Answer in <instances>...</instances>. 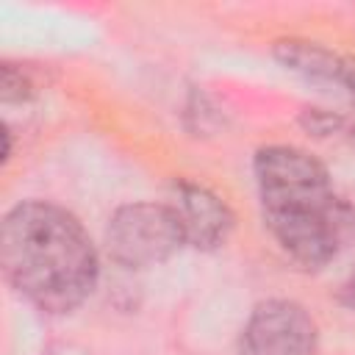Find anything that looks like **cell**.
<instances>
[{
  "instance_id": "cell-7",
  "label": "cell",
  "mask_w": 355,
  "mask_h": 355,
  "mask_svg": "<svg viewBox=\"0 0 355 355\" xmlns=\"http://www.w3.org/2000/svg\"><path fill=\"white\" fill-rule=\"evenodd\" d=\"M3 103H22L33 97V83L31 78L14 67V64H3Z\"/></svg>"
},
{
  "instance_id": "cell-2",
  "label": "cell",
  "mask_w": 355,
  "mask_h": 355,
  "mask_svg": "<svg viewBox=\"0 0 355 355\" xmlns=\"http://www.w3.org/2000/svg\"><path fill=\"white\" fill-rule=\"evenodd\" d=\"M0 263L6 280L44 313L83 305L100 275L97 250L80 219L42 200L19 202L6 214Z\"/></svg>"
},
{
  "instance_id": "cell-5",
  "label": "cell",
  "mask_w": 355,
  "mask_h": 355,
  "mask_svg": "<svg viewBox=\"0 0 355 355\" xmlns=\"http://www.w3.org/2000/svg\"><path fill=\"white\" fill-rule=\"evenodd\" d=\"M169 205L180 219L186 244L194 250H205V252L219 250L233 233L236 225L233 211L219 194H214L205 186L180 180L175 186V197Z\"/></svg>"
},
{
  "instance_id": "cell-4",
  "label": "cell",
  "mask_w": 355,
  "mask_h": 355,
  "mask_svg": "<svg viewBox=\"0 0 355 355\" xmlns=\"http://www.w3.org/2000/svg\"><path fill=\"white\" fill-rule=\"evenodd\" d=\"M241 355H319V333L311 313L294 300H266L250 313Z\"/></svg>"
},
{
  "instance_id": "cell-8",
  "label": "cell",
  "mask_w": 355,
  "mask_h": 355,
  "mask_svg": "<svg viewBox=\"0 0 355 355\" xmlns=\"http://www.w3.org/2000/svg\"><path fill=\"white\" fill-rule=\"evenodd\" d=\"M302 125H305V130H311V133H316V136H324V133H333V130L341 125V119H338L336 114H330V111L308 108V111L302 114Z\"/></svg>"
},
{
  "instance_id": "cell-9",
  "label": "cell",
  "mask_w": 355,
  "mask_h": 355,
  "mask_svg": "<svg viewBox=\"0 0 355 355\" xmlns=\"http://www.w3.org/2000/svg\"><path fill=\"white\" fill-rule=\"evenodd\" d=\"M338 83L355 97V55H344L341 61V75H338Z\"/></svg>"
},
{
  "instance_id": "cell-1",
  "label": "cell",
  "mask_w": 355,
  "mask_h": 355,
  "mask_svg": "<svg viewBox=\"0 0 355 355\" xmlns=\"http://www.w3.org/2000/svg\"><path fill=\"white\" fill-rule=\"evenodd\" d=\"M255 180L263 222L294 263L322 269L355 247V208L333 191L324 164L311 153L269 144L255 155Z\"/></svg>"
},
{
  "instance_id": "cell-10",
  "label": "cell",
  "mask_w": 355,
  "mask_h": 355,
  "mask_svg": "<svg viewBox=\"0 0 355 355\" xmlns=\"http://www.w3.org/2000/svg\"><path fill=\"white\" fill-rule=\"evenodd\" d=\"M341 302L349 305V308H355V269H352V275L347 277V283L341 286Z\"/></svg>"
},
{
  "instance_id": "cell-6",
  "label": "cell",
  "mask_w": 355,
  "mask_h": 355,
  "mask_svg": "<svg viewBox=\"0 0 355 355\" xmlns=\"http://www.w3.org/2000/svg\"><path fill=\"white\" fill-rule=\"evenodd\" d=\"M275 58L286 69H291L313 83H338L341 61H344V55H336L333 50L322 47L319 42H308V39L275 42Z\"/></svg>"
},
{
  "instance_id": "cell-3",
  "label": "cell",
  "mask_w": 355,
  "mask_h": 355,
  "mask_svg": "<svg viewBox=\"0 0 355 355\" xmlns=\"http://www.w3.org/2000/svg\"><path fill=\"white\" fill-rule=\"evenodd\" d=\"M183 244V227L169 202H128L114 211L105 227L108 255L128 269L158 266Z\"/></svg>"
}]
</instances>
